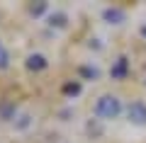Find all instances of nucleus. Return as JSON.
I'll list each match as a JSON object with an SVG mask.
<instances>
[{"label":"nucleus","instance_id":"10","mask_svg":"<svg viewBox=\"0 0 146 143\" xmlns=\"http://www.w3.org/2000/svg\"><path fill=\"white\" fill-rule=\"evenodd\" d=\"M80 90H83V87H80V82H66V85H63V95H73V97H76V95H80Z\"/></svg>","mask_w":146,"mask_h":143},{"label":"nucleus","instance_id":"5","mask_svg":"<svg viewBox=\"0 0 146 143\" xmlns=\"http://www.w3.org/2000/svg\"><path fill=\"white\" fill-rule=\"evenodd\" d=\"M127 71H129V61H127L124 56H119L115 61V66H112V71H110V75L115 78V80H122V78L127 75Z\"/></svg>","mask_w":146,"mask_h":143},{"label":"nucleus","instance_id":"12","mask_svg":"<svg viewBox=\"0 0 146 143\" xmlns=\"http://www.w3.org/2000/svg\"><path fill=\"white\" fill-rule=\"evenodd\" d=\"M0 68H7V53L5 51L0 53Z\"/></svg>","mask_w":146,"mask_h":143},{"label":"nucleus","instance_id":"9","mask_svg":"<svg viewBox=\"0 0 146 143\" xmlns=\"http://www.w3.org/2000/svg\"><path fill=\"white\" fill-rule=\"evenodd\" d=\"M78 73L83 78H88V80H98V78H100V71H98V68H93V66H80Z\"/></svg>","mask_w":146,"mask_h":143},{"label":"nucleus","instance_id":"4","mask_svg":"<svg viewBox=\"0 0 146 143\" xmlns=\"http://www.w3.org/2000/svg\"><path fill=\"white\" fill-rule=\"evenodd\" d=\"M124 17H127V15H124L122 7H105V10H102V20L110 22V24H122Z\"/></svg>","mask_w":146,"mask_h":143},{"label":"nucleus","instance_id":"6","mask_svg":"<svg viewBox=\"0 0 146 143\" xmlns=\"http://www.w3.org/2000/svg\"><path fill=\"white\" fill-rule=\"evenodd\" d=\"M46 22H49V27H54V29H66L68 17H66V12H51V15L46 17Z\"/></svg>","mask_w":146,"mask_h":143},{"label":"nucleus","instance_id":"8","mask_svg":"<svg viewBox=\"0 0 146 143\" xmlns=\"http://www.w3.org/2000/svg\"><path fill=\"white\" fill-rule=\"evenodd\" d=\"M32 121H34L32 114H20V117L15 119V129H17V131H27V129L32 126Z\"/></svg>","mask_w":146,"mask_h":143},{"label":"nucleus","instance_id":"14","mask_svg":"<svg viewBox=\"0 0 146 143\" xmlns=\"http://www.w3.org/2000/svg\"><path fill=\"white\" fill-rule=\"evenodd\" d=\"M0 53H3V44H0Z\"/></svg>","mask_w":146,"mask_h":143},{"label":"nucleus","instance_id":"1","mask_svg":"<svg viewBox=\"0 0 146 143\" xmlns=\"http://www.w3.org/2000/svg\"><path fill=\"white\" fill-rule=\"evenodd\" d=\"M119 112H122V102L115 95H102V97L95 102V114H98L100 119H117Z\"/></svg>","mask_w":146,"mask_h":143},{"label":"nucleus","instance_id":"3","mask_svg":"<svg viewBox=\"0 0 146 143\" xmlns=\"http://www.w3.org/2000/svg\"><path fill=\"white\" fill-rule=\"evenodd\" d=\"M25 66H27V71L39 73V71H44V68L49 66V61L42 56V53H29V56H27V61H25Z\"/></svg>","mask_w":146,"mask_h":143},{"label":"nucleus","instance_id":"7","mask_svg":"<svg viewBox=\"0 0 146 143\" xmlns=\"http://www.w3.org/2000/svg\"><path fill=\"white\" fill-rule=\"evenodd\" d=\"M15 114H17V109H15V104H12V102L0 104V119H3V121H12Z\"/></svg>","mask_w":146,"mask_h":143},{"label":"nucleus","instance_id":"11","mask_svg":"<svg viewBox=\"0 0 146 143\" xmlns=\"http://www.w3.org/2000/svg\"><path fill=\"white\" fill-rule=\"evenodd\" d=\"M46 7H49L46 3H36V5L29 7V15H32V17H39V15H44V12H46Z\"/></svg>","mask_w":146,"mask_h":143},{"label":"nucleus","instance_id":"13","mask_svg":"<svg viewBox=\"0 0 146 143\" xmlns=\"http://www.w3.org/2000/svg\"><path fill=\"white\" fill-rule=\"evenodd\" d=\"M139 32H141V36H146V24H141V29H139Z\"/></svg>","mask_w":146,"mask_h":143},{"label":"nucleus","instance_id":"2","mask_svg":"<svg viewBox=\"0 0 146 143\" xmlns=\"http://www.w3.org/2000/svg\"><path fill=\"white\" fill-rule=\"evenodd\" d=\"M127 117H129L131 124L144 126V124H146V104L144 102H131L129 107H127Z\"/></svg>","mask_w":146,"mask_h":143}]
</instances>
